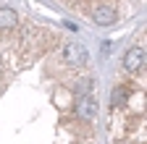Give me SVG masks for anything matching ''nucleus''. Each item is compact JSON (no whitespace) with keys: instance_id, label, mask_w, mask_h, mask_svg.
Wrapping results in <instances>:
<instances>
[{"instance_id":"1","label":"nucleus","mask_w":147,"mask_h":144,"mask_svg":"<svg viewBox=\"0 0 147 144\" xmlns=\"http://www.w3.org/2000/svg\"><path fill=\"white\" fill-rule=\"evenodd\" d=\"M63 60L68 63V66H84L87 63V47L84 45H79V42H68V45H63Z\"/></svg>"},{"instance_id":"2","label":"nucleus","mask_w":147,"mask_h":144,"mask_svg":"<svg viewBox=\"0 0 147 144\" xmlns=\"http://www.w3.org/2000/svg\"><path fill=\"white\" fill-rule=\"evenodd\" d=\"M123 66H126V71H131V74L144 71V47H131L126 52V58H123Z\"/></svg>"},{"instance_id":"3","label":"nucleus","mask_w":147,"mask_h":144,"mask_svg":"<svg viewBox=\"0 0 147 144\" xmlns=\"http://www.w3.org/2000/svg\"><path fill=\"white\" fill-rule=\"evenodd\" d=\"M92 16H95V21L100 26H110V24H116V19H118V13H116L113 5H97Z\"/></svg>"},{"instance_id":"4","label":"nucleus","mask_w":147,"mask_h":144,"mask_svg":"<svg viewBox=\"0 0 147 144\" xmlns=\"http://www.w3.org/2000/svg\"><path fill=\"white\" fill-rule=\"evenodd\" d=\"M76 113H79L84 121H89L92 115L97 113V105H95V100H92V94H84V97L79 100V107H76Z\"/></svg>"},{"instance_id":"5","label":"nucleus","mask_w":147,"mask_h":144,"mask_svg":"<svg viewBox=\"0 0 147 144\" xmlns=\"http://www.w3.org/2000/svg\"><path fill=\"white\" fill-rule=\"evenodd\" d=\"M18 16L13 8H0V29H16Z\"/></svg>"}]
</instances>
